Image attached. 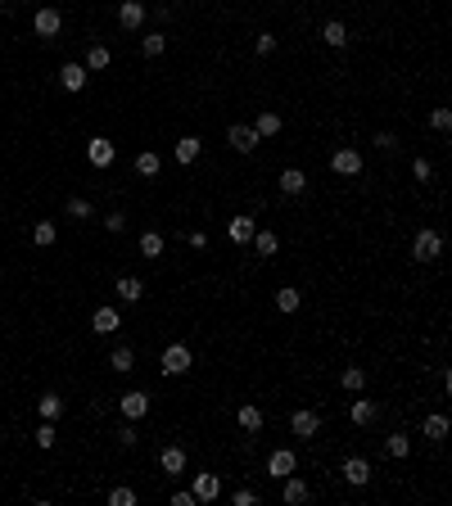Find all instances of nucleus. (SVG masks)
Here are the masks:
<instances>
[{"label":"nucleus","instance_id":"f257e3e1","mask_svg":"<svg viewBox=\"0 0 452 506\" xmlns=\"http://www.w3.org/2000/svg\"><path fill=\"white\" fill-rule=\"evenodd\" d=\"M190 366H195V357H190V348H186V343H168V348H163V357H159V371H163V375H186V371Z\"/></svg>","mask_w":452,"mask_h":506},{"label":"nucleus","instance_id":"b1692460","mask_svg":"<svg viewBox=\"0 0 452 506\" xmlns=\"http://www.w3.org/2000/svg\"><path fill=\"white\" fill-rule=\"evenodd\" d=\"M281 498L290 502V506L307 502V484H303V479H294V475H285V489H281Z\"/></svg>","mask_w":452,"mask_h":506},{"label":"nucleus","instance_id":"a19ab883","mask_svg":"<svg viewBox=\"0 0 452 506\" xmlns=\"http://www.w3.org/2000/svg\"><path fill=\"white\" fill-rule=\"evenodd\" d=\"M254 50H258V54H272V50H276V36H272V32H258Z\"/></svg>","mask_w":452,"mask_h":506},{"label":"nucleus","instance_id":"5701e85b","mask_svg":"<svg viewBox=\"0 0 452 506\" xmlns=\"http://www.w3.org/2000/svg\"><path fill=\"white\" fill-rule=\"evenodd\" d=\"M254 249H258V258H272L281 249V235L276 231H254Z\"/></svg>","mask_w":452,"mask_h":506},{"label":"nucleus","instance_id":"1a4fd4ad","mask_svg":"<svg viewBox=\"0 0 452 506\" xmlns=\"http://www.w3.org/2000/svg\"><path fill=\"white\" fill-rule=\"evenodd\" d=\"M290 429H294L299 438H316V429H321V416L303 407V412H294V416H290Z\"/></svg>","mask_w":452,"mask_h":506},{"label":"nucleus","instance_id":"20e7f679","mask_svg":"<svg viewBox=\"0 0 452 506\" xmlns=\"http://www.w3.org/2000/svg\"><path fill=\"white\" fill-rule=\"evenodd\" d=\"M294 466H299V456H294L290 447H276V452L267 456V475H272V479H285V475H294Z\"/></svg>","mask_w":452,"mask_h":506},{"label":"nucleus","instance_id":"37998d69","mask_svg":"<svg viewBox=\"0 0 452 506\" xmlns=\"http://www.w3.org/2000/svg\"><path fill=\"white\" fill-rule=\"evenodd\" d=\"M231 502H235V506H254L258 493H254V489H235V498H231Z\"/></svg>","mask_w":452,"mask_h":506},{"label":"nucleus","instance_id":"4468645a","mask_svg":"<svg viewBox=\"0 0 452 506\" xmlns=\"http://www.w3.org/2000/svg\"><path fill=\"white\" fill-rule=\"evenodd\" d=\"M254 231H258L254 217H231V222H226V235H231L235 244H249V240H254Z\"/></svg>","mask_w":452,"mask_h":506},{"label":"nucleus","instance_id":"f03ea898","mask_svg":"<svg viewBox=\"0 0 452 506\" xmlns=\"http://www.w3.org/2000/svg\"><path fill=\"white\" fill-rule=\"evenodd\" d=\"M444 253V235L439 231H416V240H411V258H416V262H435V258Z\"/></svg>","mask_w":452,"mask_h":506},{"label":"nucleus","instance_id":"4be33fe9","mask_svg":"<svg viewBox=\"0 0 452 506\" xmlns=\"http://www.w3.org/2000/svg\"><path fill=\"white\" fill-rule=\"evenodd\" d=\"M303 186H307V177L299 168H285L281 172V195H303Z\"/></svg>","mask_w":452,"mask_h":506},{"label":"nucleus","instance_id":"a878e982","mask_svg":"<svg viewBox=\"0 0 452 506\" xmlns=\"http://www.w3.org/2000/svg\"><path fill=\"white\" fill-rule=\"evenodd\" d=\"M36 412H41L45 421H59V416H64V398H59V394H41V403H36Z\"/></svg>","mask_w":452,"mask_h":506},{"label":"nucleus","instance_id":"412c9836","mask_svg":"<svg viewBox=\"0 0 452 506\" xmlns=\"http://www.w3.org/2000/svg\"><path fill=\"white\" fill-rule=\"evenodd\" d=\"M113 290H118V299H122V303H140V294H145V281H136V276H122Z\"/></svg>","mask_w":452,"mask_h":506},{"label":"nucleus","instance_id":"473e14b6","mask_svg":"<svg viewBox=\"0 0 452 506\" xmlns=\"http://www.w3.org/2000/svg\"><path fill=\"white\" fill-rule=\"evenodd\" d=\"M140 258H163V235L159 231H145V235H140Z\"/></svg>","mask_w":452,"mask_h":506},{"label":"nucleus","instance_id":"aec40b11","mask_svg":"<svg viewBox=\"0 0 452 506\" xmlns=\"http://www.w3.org/2000/svg\"><path fill=\"white\" fill-rule=\"evenodd\" d=\"M59 82H64V91H82L86 86V64H64V73H59Z\"/></svg>","mask_w":452,"mask_h":506},{"label":"nucleus","instance_id":"2eb2a0df","mask_svg":"<svg viewBox=\"0 0 452 506\" xmlns=\"http://www.w3.org/2000/svg\"><path fill=\"white\" fill-rule=\"evenodd\" d=\"M199 149H204V140H199V136H181L177 145H172V158H177V163H195Z\"/></svg>","mask_w":452,"mask_h":506},{"label":"nucleus","instance_id":"9b49d317","mask_svg":"<svg viewBox=\"0 0 452 506\" xmlns=\"http://www.w3.org/2000/svg\"><path fill=\"white\" fill-rule=\"evenodd\" d=\"M344 479H349L353 489H362V484L371 479V461L367 456H349V461H344Z\"/></svg>","mask_w":452,"mask_h":506},{"label":"nucleus","instance_id":"c756f323","mask_svg":"<svg viewBox=\"0 0 452 506\" xmlns=\"http://www.w3.org/2000/svg\"><path fill=\"white\" fill-rule=\"evenodd\" d=\"M54 235H59V231H54V222H36L32 226V244H36V249H50Z\"/></svg>","mask_w":452,"mask_h":506},{"label":"nucleus","instance_id":"f704fd0d","mask_svg":"<svg viewBox=\"0 0 452 506\" xmlns=\"http://www.w3.org/2000/svg\"><path fill=\"white\" fill-rule=\"evenodd\" d=\"M299 290H290V285H285V290H276V308H281V312H299Z\"/></svg>","mask_w":452,"mask_h":506},{"label":"nucleus","instance_id":"a211bd4d","mask_svg":"<svg viewBox=\"0 0 452 506\" xmlns=\"http://www.w3.org/2000/svg\"><path fill=\"white\" fill-rule=\"evenodd\" d=\"M349 416H353V425H362V429H367L371 421H376V403H371V398H358V394H353Z\"/></svg>","mask_w":452,"mask_h":506},{"label":"nucleus","instance_id":"f3484780","mask_svg":"<svg viewBox=\"0 0 452 506\" xmlns=\"http://www.w3.org/2000/svg\"><path fill=\"white\" fill-rule=\"evenodd\" d=\"M321 41L330 45V50H344V45H349V27H344L340 18H330V23L321 27Z\"/></svg>","mask_w":452,"mask_h":506},{"label":"nucleus","instance_id":"dca6fc26","mask_svg":"<svg viewBox=\"0 0 452 506\" xmlns=\"http://www.w3.org/2000/svg\"><path fill=\"white\" fill-rule=\"evenodd\" d=\"M122 321H118V308H95V317H91V330L95 335H113Z\"/></svg>","mask_w":452,"mask_h":506},{"label":"nucleus","instance_id":"4c0bfd02","mask_svg":"<svg viewBox=\"0 0 452 506\" xmlns=\"http://www.w3.org/2000/svg\"><path fill=\"white\" fill-rule=\"evenodd\" d=\"M411 177H416V181H430V177H435L430 158H411Z\"/></svg>","mask_w":452,"mask_h":506},{"label":"nucleus","instance_id":"2f4dec72","mask_svg":"<svg viewBox=\"0 0 452 506\" xmlns=\"http://www.w3.org/2000/svg\"><path fill=\"white\" fill-rule=\"evenodd\" d=\"M109 366H113V371H122V375H127V371L136 366V352H131V348H113V352H109Z\"/></svg>","mask_w":452,"mask_h":506},{"label":"nucleus","instance_id":"72a5a7b5","mask_svg":"<svg viewBox=\"0 0 452 506\" xmlns=\"http://www.w3.org/2000/svg\"><path fill=\"white\" fill-rule=\"evenodd\" d=\"M448 434V416H425V438H430V443H439V438H444Z\"/></svg>","mask_w":452,"mask_h":506},{"label":"nucleus","instance_id":"ddd939ff","mask_svg":"<svg viewBox=\"0 0 452 506\" xmlns=\"http://www.w3.org/2000/svg\"><path fill=\"white\" fill-rule=\"evenodd\" d=\"M190 493H195V502H213L217 493H222V479L204 470V475H195V489H190Z\"/></svg>","mask_w":452,"mask_h":506},{"label":"nucleus","instance_id":"f8f14e48","mask_svg":"<svg viewBox=\"0 0 452 506\" xmlns=\"http://www.w3.org/2000/svg\"><path fill=\"white\" fill-rule=\"evenodd\" d=\"M159 466H163V470H168V475H186V447L168 443V447H163V452H159Z\"/></svg>","mask_w":452,"mask_h":506},{"label":"nucleus","instance_id":"7c9ffc66","mask_svg":"<svg viewBox=\"0 0 452 506\" xmlns=\"http://www.w3.org/2000/svg\"><path fill=\"white\" fill-rule=\"evenodd\" d=\"M254 131H258V136H276V131H281V113H272V109H267V113H258Z\"/></svg>","mask_w":452,"mask_h":506},{"label":"nucleus","instance_id":"de8ad7c7","mask_svg":"<svg viewBox=\"0 0 452 506\" xmlns=\"http://www.w3.org/2000/svg\"><path fill=\"white\" fill-rule=\"evenodd\" d=\"M172 506H195V493H172Z\"/></svg>","mask_w":452,"mask_h":506},{"label":"nucleus","instance_id":"bb28decb","mask_svg":"<svg viewBox=\"0 0 452 506\" xmlns=\"http://www.w3.org/2000/svg\"><path fill=\"white\" fill-rule=\"evenodd\" d=\"M109 45H91V50H86V73H100V68H109Z\"/></svg>","mask_w":452,"mask_h":506},{"label":"nucleus","instance_id":"423d86ee","mask_svg":"<svg viewBox=\"0 0 452 506\" xmlns=\"http://www.w3.org/2000/svg\"><path fill=\"white\" fill-rule=\"evenodd\" d=\"M330 168L340 172V177H358V172H362V154H358V149H353V145H344V149H335Z\"/></svg>","mask_w":452,"mask_h":506},{"label":"nucleus","instance_id":"39448f33","mask_svg":"<svg viewBox=\"0 0 452 506\" xmlns=\"http://www.w3.org/2000/svg\"><path fill=\"white\" fill-rule=\"evenodd\" d=\"M118 412L127 416V421H140V416L150 412V394H140V389H131V394L118 398Z\"/></svg>","mask_w":452,"mask_h":506},{"label":"nucleus","instance_id":"9d476101","mask_svg":"<svg viewBox=\"0 0 452 506\" xmlns=\"http://www.w3.org/2000/svg\"><path fill=\"white\" fill-rule=\"evenodd\" d=\"M118 23L127 27V32H136V27L145 23V5H140V0H122L118 5Z\"/></svg>","mask_w":452,"mask_h":506},{"label":"nucleus","instance_id":"0eeeda50","mask_svg":"<svg viewBox=\"0 0 452 506\" xmlns=\"http://www.w3.org/2000/svg\"><path fill=\"white\" fill-rule=\"evenodd\" d=\"M32 27H36V36H59L64 32V14L59 9H36Z\"/></svg>","mask_w":452,"mask_h":506},{"label":"nucleus","instance_id":"7ed1b4c3","mask_svg":"<svg viewBox=\"0 0 452 506\" xmlns=\"http://www.w3.org/2000/svg\"><path fill=\"white\" fill-rule=\"evenodd\" d=\"M86 158H91L95 168H109L113 158H118V145H113L109 136H91L86 140Z\"/></svg>","mask_w":452,"mask_h":506},{"label":"nucleus","instance_id":"393cba45","mask_svg":"<svg viewBox=\"0 0 452 506\" xmlns=\"http://www.w3.org/2000/svg\"><path fill=\"white\" fill-rule=\"evenodd\" d=\"M136 172H140V177H159V172H163V158L154 154V149H140V154H136Z\"/></svg>","mask_w":452,"mask_h":506},{"label":"nucleus","instance_id":"6e6552de","mask_svg":"<svg viewBox=\"0 0 452 506\" xmlns=\"http://www.w3.org/2000/svg\"><path fill=\"white\" fill-rule=\"evenodd\" d=\"M226 140H231V149H235V154H249V149H254L263 136H258L254 127H245V122H235V127L226 131Z\"/></svg>","mask_w":452,"mask_h":506},{"label":"nucleus","instance_id":"a18cd8bd","mask_svg":"<svg viewBox=\"0 0 452 506\" xmlns=\"http://www.w3.org/2000/svg\"><path fill=\"white\" fill-rule=\"evenodd\" d=\"M376 145H380V149H398V136H393V131H380Z\"/></svg>","mask_w":452,"mask_h":506},{"label":"nucleus","instance_id":"6ab92c4d","mask_svg":"<svg viewBox=\"0 0 452 506\" xmlns=\"http://www.w3.org/2000/svg\"><path fill=\"white\" fill-rule=\"evenodd\" d=\"M235 425L245 429V434H258V429H263V412H258L254 403H245V407L235 412Z\"/></svg>","mask_w":452,"mask_h":506},{"label":"nucleus","instance_id":"c03bdc74","mask_svg":"<svg viewBox=\"0 0 452 506\" xmlns=\"http://www.w3.org/2000/svg\"><path fill=\"white\" fill-rule=\"evenodd\" d=\"M104 226H109V231H127V213H109Z\"/></svg>","mask_w":452,"mask_h":506},{"label":"nucleus","instance_id":"e433bc0d","mask_svg":"<svg viewBox=\"0 0 452 506\" xmlns=\"http://www.w3.org/2000/svg\"><path fill=\"white\" fill-rule=\"evenodd\" d=\"M64 213H68L73 222H86V217H91L95 208H91V199H68V208H64Z\"/></svg>","mask_w":452,"mask_h":506},{"label":"nucleus","instance_id":"ea45409f","mask_svg":"<svg viewBox=\"0 0 452 506\" xmlns=\"http://www.w3.org/2000/svg\"><path fill=\"white\" fill-rule=\"evenodd\" d=\"M109 502H113V506H136V493H131V489H113Z\"/></svg>","mask_w":452,"mask_h":506},{"label":"nucleus","instance_id":"cd10ccee","mask_svg":"<svg viewBox=\"0 0 452 506\" xmlns=\"http://www.w3.org/2000/svg\"><path fill=\"white\" fill-rule=\"evenodd\" d=\"M340 385L349 389V394H362V389H367V371H362V366H349V371L340 375Z\"/></svg>","mask_w":452,"mask_h":506},{"label":"nucleus","instance_id":"58836bf2","mask_svg":"<svg viewBox=\"0 0 452 506\" xmlns=\"http://www.w3.org/2000/svg\"><path fill=\"white\" fill-rule=\"evenodd\" d=\"M430 127H435V131H448L452 127V113L448 109H435V113H430Z\"/></svg>","mask_w":452,"mask_h":506},{"label":"nucleus","instance_id":"c85d7f7f","mask_svg":"<svg viewBox=\"0 0 452 506\" xmlns=\"http://www.w3.org/2000/svg\"><path fill=\"white\" fill-rule=\"evenodd\" d=\"M384 452H389L393 461H402V456L411 452V438L407 434H389V438H384Z\"/></svg>","mask_w":452,"mask_h":506},{"label":"nucleus","instance_id":"c9c22d12","mask_svg":"<svg viewBox=\"0 0 452 506\" xmlns=\"http://www.w3.org/2000/svg\"><path fill=\"white\" fill-rule=\"evenodd\" d=\"M140 50H145V54H150V59H159V54H163V50H168V36H163V32H150V36H145V41H140Z\"/></svg>","mask_w":452,"mask_h":506},{"label":"nucleus","instance_id":"79ce46f5","mask_svg":"<svg viewBox=\"0 0 452 506\" xmlns=\"http://www.w3.org/2000/svg\"><path fill=\"white\" fill-rule=\"evenodd\" d=\"M36 443H41V447H54V425H50V421L36 429Z\"/></svg>","mask_w":452,"mask_h":506},{"label":"nucleus","instance_id":"49530a36","mask_svg":"<svg viewBox=\"0 0 452 506\" xmlns=\"http://www.w3.org/2000/svg\"><path fill=\"white\" fill-rule=\"evenodd\" d=\"M118 443H122V447H131V443H136V429L122 425V429H118Z\"/></svg>","mask_w":452,"mask_h":506}]
</instances>
